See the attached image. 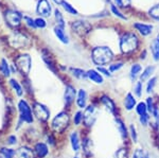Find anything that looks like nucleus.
I'll return each instance as SVG.
<instances>
[{
    "label": "nucleus",
    "mask_w": 159,
    "mask_h": 158,
    "mask_svg": "<svg viewBox=\"0 0 159 158\" xmlns=\"http://www.w3.org/2000/svg\"><path fill=\"white\" fill-rule=\"evenodd\" d=\"M115 121V124H116V127H117V131L118 133H119L120 137H121L122 140H126L129 138V129H127L126 124L124 123V121L122 120L121 118H119V117H116V118L114 119Z\"/></svg>",
    "instance_id": "2eb2a0df"
},
{
    "label": "nucleus",
    "mask_w": 159,
    "mask_h": 158,
    "mask_svg": "<svg viewBox=\"0 0 159 158\" xmlns=\"http://www.w3.org/2000/svg\"><path fill=\"white\" fill-rule=\"evenodd\" d=\"M70 72L74 78L78 80H87V71L81 69V68H70Z\"/></svg>",
    "instance_id": "cd10ccee"
},
{
    "label": "nucleus",
    "mask_w": 159,
    "mask_h": 158,
    "mask_svg": "<svg viewBox=\"0 0 159 158\" xmlns=\"http://www.w3.org/2000/svg\"><path fill=\"white\" fill-rule=\"evenodd\" d=\"M151 115H152V116H151L150 125L152 126L154 129H159V107L156 106Z\"/></svg>",
    "instance_id": "a878e982"
},
{
    "label": "nucleus",
    "mask_w": 159,
    "mask_h": 158,
    "mask_svg": "<svg viewBox=\"0 0 159 158\" xmlns=\"http://www.w3.org/2000/svg\"><path fill=\"white\" fill-rule=\"evenodd\" d=\"M136 105H137V98L134 96V93H126L123 99V108L126 111H132L136 107Z\"/></svg>",
    "instance_id": "dca6fc26"
},
{
    "label": "nucleus",
    "mask_w": 159,
    "mask_h": 158,
    "mask_svg": "<svg viewBox=\"0 0 159 158\" xmlns=\"http://www.w3.org/2000/svg\"><path fill=\"white\" fill-rule=\"evenodd\" d=\"M34 151L28 147H20L18 150H16L15 158H34Z\"/></svg>",
    "instance_id": "aec40b11"
},
{
    "label": "nucleus",
    "mask_w": 159,
    "mask_h": 158,
    "mask_svg": "<svg viewBox=\"0 0 159 158\" xmlns=\"http://www.w3.org/2000/svg\"><path fill=\"white\" fill-rule=\"evenodd\" d=\"M9 43L13 48L16 49H24V48L28 47L30 45V39L27 37V35L22 34V33L16 32L13 34L9 38Z\"/></svg>",
    "instance_id": "6e6552de"
},
{
    "label": "nucleus",
    "mask_w": 159,
    "mask_h": 158,
    "mask_svg": "<svg viewBox=\"0 0 159 158\" xmlns=\"http://www.w3.org/2000/svg\"><path fill=\"white\" fill-rule=\"evenodd\" d=\"M76 93H78V90L72 85L66 86L65 91H64V102L66 106H70L71 104L74 103L76 99Z\"/></svg>",
    "instance_id": "9b49d317"
},
{
    "label": "nucleus",
    "mask_w": 159,
    "mask_h": 158,
    "mask_svg": "<svg viewBox=\"0 0 159 158\" xmlns=\"http://www.w3.org/2000/svg\"><path fill=\"white\" fill-rule=\"evenodd\" d=\"M54 14H55V20H56V22H57V25L64 29V28H65V20H64L63 14H61L60 10H57V9L54 11Z\"/></svg>",
    "instance_id": "e433bc0d"
},
{
    "label": "nucleus",
    "mask_w": 159,
    "mask_h": 158,
    "mask_svg": "<svg viewBox=\"0 0 159 158\" xmlns=\"http://www.w3.org/2000/svg\"><path fill=\"white\" fill-rule=\"evenodd\" d=\"M145 104H147V107H148V114L151 115V114L153 113L154 108L156 107V106H155V102H154L153 97H148L147 100H145Z\"/></svg>",
    "instance_id": "a19ab883"
},
{
    "label": "nucleus",
    "mask_w": 159,
    "mask_h": 158,
    "mask_svg": "<svg viewBox=\"0 0 159 158\" xmlns=\"http://www.w3.org/2000/svg\"><path fill=\"white\" fill-rule=\"evenodd\" d=\"M135 111L138 116H143V115H145V114H148L147 104H145V102H142V101L137 103V105H136V107H135Z\"/></svg>",
    "instance_id": "473e14b6"
},
{
    "label": "nucleus",
    "mask_w": 159,
    "mask_h": 158,
    "mask_svg": "<svg viewBox=\"0 0 159 158\" xmlns=\"http://www.w3.org/2000/svg\"><path fill=\"white\" fill-rule=\"evenodd\" d=\"M115 1L120 7H127L130 6V0H115Z\"/></svg>",
    "instance_id": "8fccbe9b"
},
{
    "label": "nucleus",
    "mask_w": 159,
    "mask_h": 158,
    "mask_svg": "<svg viewBox=\"0 0 159 158\" xmlns=\"http://www.w3.org/2000/svg\"><path fill=\"white\" fill-rule=\"evenodd\" d=\"M145 57H147V51L143 50V52L141 53V56H140V58H141V60H145Z\"/></svg>",
    "instance_id": "864d4df0"
},
{
    "label": "nucleus",
    "mask_w": 159,
    "mask_h": 158,
    "mask_svg": "<svg viewBox=\"0 0 159 158\" xmlns=\"http://www.w3.org/2000/svg\"><path fill=\"white\" fill-rule=\"evenodd\" d=\"M35 20V25H36V28H40V29H45L46 27H47V22H46V20L43 18V17H38V18L34 19Z\"/></svg>",
    "instance_id": "de8ad7c7"
},
{
    "label": "nucleus",
    "mask_w": 159,
    "mask_h": 158,
    "mask_svg": "<svg viewBox=\"0 0 159 158\" xmlns=\"http://www.w3.org/2000/svg\"><path fill=\"white\" fill-rule=\"evenodd\" d=\"M129 137L132 139L133 142H138V133H137V129L134 124H130L129 127Z\"/></svg>",
    "instance_id": "4c0bfd02"
},
{
    "label": "nucleus",
    "mask_w": 159,
    "mask_h": 158,
    "mask_svg": "<svg viewBox=\"0 0 159 158\" xmlns=\"http://www.w3.org/2000/svg\"><path fill=\"white\" fill-rule=\"evenodd\" d=\"M7 144L10 147H13L15 144H17V137L15 135H10L7 138Z\"/></svg>",
    "instance_id": "09e8293b"
},
{
    "label": "nucleus",
    "mask_w": 159,
    "mask_h": 158,
    "mask_svg": "<svg viewBox=\"0 0 159 158\" xmlns=\"http://www.w3.org/2000/svg\"><path fill=\"white\" fill-rule=\"evenodd\" d=\"M69 123H70V116L66 111H63L56 114L54 118L52 119L51 127L56 133H63L69 126Z\"/></svg>",
    "instance_id": "20e7f679"
},
{
    "label": "nucleus",
    "mask_w": 159,
    "mask_h": 158,
    "mask_svg": "<svg viewBox=\"0 0 159 158\" xmlns=\"http://www.w3.org/2000/svg\"><path fill=\"white\" fill-rule=\"evenodd\" d=\"M53 31H54L55 36L57 37V39L60 40L61 43H63V44H65V45L69 44L68 35L66 34L65 30H64L63 28H61V27H58V25H56V27H54V29H53Z\"/></svg>",
    "instance_id": "5701e85b"
},
{
    "label": "nucleus",
    "mask_w": 159,
    "mask_h": 158,
    "mask_svg": "<svg viewBox=\"0 0 159 158\" xmlns=\"http://www.w3.org/2000/svg\"><path fill=\"white\" fill-rule=\"evenodd\" d=\"M33 114L37 120L42 122H47L51 117V111L49 107L40 102H35L33 104Z\"/></svg>",
    "instance_id": "423d86ee"
},
{
    "label": "nucleus",
    "mask_w": 159,
    "mask_h": 158,
    "mask_svg": "<svg viewBox=\"0 0 159 158\" xmlns=\"http://www.w3.org/2000/svg\"><path fill=\"white\" fill-rule=\"evenodd\" d=\"M24 19L25 20L27 25H29L30 28H33V29H35V28H36V25H35V20L34 19H32L31 17H28V16H25Z\"/></svg>",
    "instance_id": "3c124183"
},
{
    "label": "nucleus",
    "mask_w": 159,
    "mask_h": 158,
    "mask_svg": "<svg viewBox=\"0 0 159 158\" xmlns=\"http://www.w3.org/2000/svg\"><path fill=\"white\" fill-rule=\"evenodd\" d=\"M138 120H139V123L141 125L147 127L148 125H150V120H151L150 114H145V115H143V116H139Z\"/></svg>",
    "instance_id": "79ce46f5"
},
{
    "label": "nucleus",
    "mask_w": 159,
    "mask_h": 158,
    "mask_svg": "<svg viewBox=\"0 0 159 158\" xmlns=\"http://www.w3.org/2000/svg\"><path fill=\"white\" fill-rule=\"evenodd\" d=\"M91 60L94 65L102 67L111 63V61L114 60V52L109 47L98 46L91 51Z\"/></svg>",
    "instance_id": "f257e3e1"
},
{
    "label": "nucleus",
    "mask_w": 159,
    "mask_h": 158,
    "mask_svg": "<svg viewBox=\"0 0 159 158\" xmlns=\"http://www.w3.org/2000/svg\"><path fill=\"white\" fill-rule=\"evenodd\" d=\"M133 91H134V96L136 98H141L143 95V83L140 82V81H137L134 85Z\"/></svg>",
    "instance_id": "72a5a7b5"
},
{
    "label": "nucleus",
    "mask_w": 159,
    "mask_h": 158,
    "mask_svg": "<svg viewBox=\"0 0 159 158\" xmlns=\"http://www.w3.org/2000/svg\"><path fill=\"white\" fill-rule=\"evenodd\" d=\"M15 66L22 75H28L32 67V58L29 54H21L15 60Z\"/></svg>",
    "instance_id": "0eeeda50"
},
{
    "label": "nucleus",
    "mask_w": 159,
    "mask_h": 158,
    "mask_svg": "<svg viewBox=\"0 0 159 158\" xmlns=\"http://www.w3.org/2000/svg\"><path fill=\"white\" fill-rule=\"evenodd\" d=\"M33 151H34V155L36 158H46L49 155V146L46 142L38 141L35 143Z\"/></svg>",
    "instance_id": "ddd939ff"
},
{
    "label": "nucleus",
    "mask_w": 159,
    "mask_h": 158,
    "mask_svg": "<svg viewBox=\"0 0 159 158\" xmlns=\"http://www.w3.org/2000/svg\"><path fill=\"white\" fill-rule=\"evenodd\" d=\"M123 67V63L122 62H117V63H114V64H110L108 69L111 73L116 72V71H119L121 68Z\"/></svg>",
    "instance_id": "c03bdc74"
},
{
    "label": "nucleus",
    "mask_w": 159,
    "mask_h": 158,
    "mask_svg": "<svg viewBox=\"0 0 159 158\" xmlns=\"http://www.w3.org/2000/svg\"><path fill=\"white\" fill-rule=\"evenodd\" d=\"M157 81L158 78L157 76H152L150 80L147 82V86H145V91H147L148 95H151V93H154V89H155L156 85H157Z\"/></svg>",
    "instance_id": "c756f323"
},
{
    "label": "nucleus",
    "mask_w": 159,
    "mask_h": 158,
    "mask_svg": "<svg viewBox=\"0 0 159 158\" xmlns=\"http://www.w3.org/2000/svg\"><path fill=\"white\" fill-rule=\"evenodd\" d=\"M148 14H150V16L153 17L154 19L159 20V3L154 6L153 7H151L150 11H148Z\"/></svg>",
    "instance_id": "ea45409f"
},
{
    "label": "nucleus",
    "mask_w": 159,
    "mask_h": 158,
    "mask_svg": "<svg viewBox=\"0 0 159 158\" xmlns=\"http://www.w3.org/2000/svg\"><path fill=\"white\" fill-rule=\"evenodd\" d=\"M97 70H98L102 75L107 76V78H111V75H112V73L110 72L108 68H106L105 66H102V67H98V68H97Z\"/></svg>",
    "instance_id": "49530a36"
},
{
    "label": "nucleus",
    "mask_w": 159,
    "mask_h": 158,
    "mask_svg": "<svg viewBox=\"0 0 159 158\" xmlns=\"http://www.w3.org/2000/svg\"><path fill=\"white\" fill-rule=\"evenodd\" d=\"M15 154H16V151L12 147H0V155L3 158H15Z\"/></svg>",
    "instance_id": "7c9ffc66"
},
{
    "label": "nucleus",
    "mask_w": 159,
    "mask_h": 158,
    "mask_svg": "<svg viewBox=\"0 0 159 158\" xmlns=\"http://www.w3.org/2000/svg\"><path fill=\"white\" fill-rule=\"evenodd\" d=\"M0 158H3V157H2V156H1V155H0Z\"/></svg>",
    "instance_id": "bf43d9fd"
},
{
    "label": "nucleus",
    "mask_w": 159,
    "mask_h": 158,
    "mask_svg": "<svg viewBox=\"0 0 159 158\" xmlns=\"http://www.w3.org/2000/svg\"><path fill=\"white\" fill-rule=\"evenodd\" d=\"M51 6L48 0H38L37 7H36V12L37 14L40 15V17H49L51 15Z\"/></svg>",
    "instance_id": "4468645a"
},
{
    "label": "nucleus",
    "mask_w": 159,
    "mask_h": 158,
    "mask_svg": "<svg viewBox=\"0 0 159 158\" xmlns=\"http://www.w3.org/2000/svg\"><path fill=\"white\" fill-rule=\"evenodd\" d=\"M69 140H70V146L72 147V151L78 153L80 152L82 147V142H81V138H80L79 132L73 131L71 132L70 136H69Z\"/></svg>",
    "instance_id": "6ab92c4d"
},
{
    "label": "nucleus",
    "mask_w": 159,
    "mask_h": 158,
    "mask_svg": "<svg viewBox=\"0 0 159 158\" xmlns=\"http://www.w3.org/2000/svg\"><path fill=\"white\" fill-rule=\"evenodd\" d=\"M145 154L147 153L144 152V150L141 149V147H137V149L134 150L132 155V158H145Z\"/></svg>",
    "instance_id": "37998d69"
},
{
    "label": "nucleus",
    "mask_w": 159,
    "mask_h": 158,
    "mask_svg": "<svg viewBox=\"0 0 159 158\" xmlns=\"http://www.w3.org/2000/svg\"><path fill=\"white\" fill-rule=\"evenodd\" d=\"M0 71H1V73L3 74L4 76H7V78H9L10 74H11V65H9V63H7V61L6 58H2L1 61H0Z\"/></svg>",
    "instance_id": "c85d7f7f"
},
{
    "label": "nucleus",
    "mask_w": 159,
    "mask_h": 158,
    "mask_svg": "<svg viewBox=\"0 0 159 158\" xmlns=\"http://www.w3.org/2000/svg\"><path fill=\"white\" fill-rule=\"evenodd\" d=\"M61 6H63V7H64V10H65L66 12L67 13H69V14H71V15H78V11H76L74 7L71 6L69 2H67V1H64L63 3H61Z\"/></svg>",
    "instance_id": "58836bf2"
},
{
    "label": "nucleus",
    "mask_w": 159,
    "mask_h": 158,
    "mask_svg": "<svg viewBox=\"0 0 159 158\" xmlns=\"http://www.w3.org/2000/svg\"><path fill=\"white\" fill-rule=\"evenodd\" d=\"M22 15L20 14V12L16 11V10H7L4 13V18L6 21L7 22V25L12 28H17L21 22L22 19Z\"/></svg>",
    "instance_id": "1a4fd4ad"
},
{
    "label": "nucleus",
    "mask_w": 159,
    "mask_h": 158,
    "mask_svg": "<svg viewBox=\"0 0 159 158\" xmlns=\"http://www.w3.org/2000/svg\"><path fill=\"white\" fill-rule=\"evenodd\" d=\"M71 28H72L73 32H75L80 36H85L91 30V25L88 22L84 21V20H76V21H74L72 25H71Z\"/></svg>",
    "instance_id": "9d476101"
},
{
    "label": "nucleus",
    "mask_w": 159,
    "mask_h": 158,
    "mask_svg": "<svg viewBox=\"0 0 159 158\" xmlns=\"http://www.w3.org/2000/svg\"><path fill=\"white\" fill-rule=\"evenodd\" d=\"M155 69H156V67L154 65H150V66H148L147 68H144V69L142 70V73H140V75H139L140 82H142V83L148 82L153 76L154 72H155Z\"/></svg>",
    "instance_id": "4be33fe9"
},
{
    "label": "nucleus",
    "mask_w": 159,
    "mask_h": 158,
    "mask_svg": "<svg viewBox=\"0 0 159 158\" xmlns=\"http://www.w3.org/2000/svg\"><path fill=\"white\" fill-rule=\"evenodd\" d=\"M99 108L97 107L93 104L90 105H87V107L84 109L83 111V116H84V124L87 127H92L96 124L97 120H98L99 117Z\"/></svg>",
    "instance_id": "39448f33"
},
{
    "label": "nucleus",
    "mask_w": 159,
    "mask_h": 158,
    "mask_svg": "<svg viewBox=\"0 0 159 158\" xmlns=\"http://www.w3.org/2000/svg\"><path fill=\"white\" fill-rule=\"evenodd\" d=\"M142 72V66L140 64H133L130 66V70H129V78L133 82H137V79L139 78L140 73Z\"/></svg>",
    "instance_id": "393cba45"
},
{
    "label": "nucleus",
    "mask_w": 159,
    "mask_h": 158,
    "mask_svg": "<svg viewBox=\"0 0 159 158\" xmlns=\"http://www.w3.org/2000/svg\"><path fill=\"white\" fill-rule=\"evenodd\" d=\"M110 9H111V12L114 13V14L116 15L117 17H119V18H121V19H123V20H126V19H127L126 17H125V15H123L122 13L119 11V9L117 7V6H115V4H111Z\"/></svg>",
    "instance_id": "a18cd8bd"
},
{
    "label": "nucleus",
    "mask_w": 159,
    "mask_h": 158,
    "mask_svg": "<svg viewBox=\"0 0 159 158\" xmlns=\"http://www.w3.org/2000/svg\"><path fill=\"white\" fill-rule=\"evenodd\" d=\"M64 1H65V0H53V2L56 3V4H61Z\"/></svg>",
    "instance_id": "5fc2aeb1"
},
{
    "label": "nucleus",
    "mask_w": 159,
    "mask_h": 158,
    "mask_svg": "<svg viewBox=\"0 0 159 158\" xmlns=\"http://www.w3.org/2000/svg\"><path fill=\"white\" fill-rule=\"evenodd\" d=\"M139 39L135 33H125L120 39V50L124 54H129L137 50Z\"/></svg>",
    "instance_id": "f03ea898"
},
{
    "label": "nucleus",
    "mask_w": 159,
    "mask_h": 158,
    "mask_svg": "<svg viewBox=\"0 0 159 158\" xmlns=\"http://www.w3.org/2000/svg\"><path fill=\"white\" fill-rule=\"evenodd\" d=\"M47 143L49 144V146H54L55 144V138H54V136L53 135H48V137H47Z\"/></svg>",
    "instance_id": "603ef678"
},
{
    "label": "nucleus",
    "mask_w": 159,
    "mask_h": 158,
    "mask_svg": "<svg viewBox=\"0 0 159 158\" xmlns=\"http://www.w3.org/2000/svg\"><path fill=\"white\" fill-rule=\"evenodd\" d=\"M75 104L79 109H85L88 105V93H87L86 89L80 88L76 93Z\"/></svg>",
    "instance_id": "f8f14e48"
},
{
    "label": "nucleus",
    "mask_w": 159,
    "mask_h": 158,
    "mask_svg": "<svg viewBox=\"0 0 159 158\" xmlns=\"http://www.w3.org/2000/svg\"><path fill=\"white\" fill-rule=\"evenodd\" d=\"M105 2H110V0H104Z\"/></svg>",
    "instance_id": "13d9d810"
},
{
    "label": "nucleus",
    "mask_w": 159,
    "mask_h": 158,
    "mask_svg": "<svg viewBox=\"0 0 159 158\" xmlns=\"http://www.w3.org/2000/svg\"><path fill=\"white\" fill-rule=\"evenodd\" d=\"M19 111V119L18 122L20 123H27V124H32L34 122V114H33V109L30 106V104L27 101L21 99L19 100L18 104H17Z\"/></svg>",
    "instance_id": "7ed1b4c3"
},
{
    "label": "nucleus",
    "mask_w": 159,
    "mask_h": 158,
    "mask_svg": "<svg viewBox=\"0 0 159 158\" xmlns=\"http://www.w3.org/2000/svg\"><path fill=\"white\" fill-rule=\"evenodd\" d=\"M84 120V116H83V111H81V109H79V111H76L75 113H74L73 117H72V121H73V124L75 126H79L82 124V122Z\"/></svg>",
    "instance_id": "f704fd0d"
},
{
    "label": "nucleus",
    "mask_w": 159,
    "mask_h": 158,
    "mask_svg": "<svg viewBox=\"0 0 159 158\" xmlns=\"http://www.w3.org/2000/svg\"><path fill=\"white\" fill-rule=\"evenodd\" d=\"M10 85H11V87L13 90L15 91V93H16L18 97H22L24 96V88H22L21 84H20L18 81L15 80V79H11L10 80Z\"/></svg>",
    "instance_id": "bb28decb"
},
{
    "label": "nucleus",
    "mask_w": 159,
    "mask_h": 158,
    "mask_svg": "<svg viewBox=\"0 0 159 158\" xmlns=\"http://www.w3.org/2000/svg\"><path fill=\"white\" fill-rule=\"evenodd\" d=\"M82 149L83 152L86 156H91L93 154V143H92V140L90 138H85L82 142Z\"/></svg>",
    "instance_id": "b1692460"
},
{
    "label": "nucleus",
    "mask_w": 159,
    "mask_h": 158,
    "mask_svg": "<svg viewBox=\"0 0 159 158\" xmlns=\"http://www.w3.org/2000/svg\"><path fill=\"white\" fill-rule=\"evenodd\" d=\"M87 79L97 85H102L104 83V78L97 69L87 70Z\"/></svg>",
    "instance_id": "f3484780"
},
{
    "label": "nucleus",
    "mask_w": 159,
    "mask_h": 158,
    "mask_svg": "<svg viewBox=\"0 0 159 158\" xmlns=\"http://www.w3.org/2000/svg\"><path fill=\"white\" fill-rule=\"evenodd\" d=\"M134 28L143 36H148L153 31V25L148 24H142V22H136L134 24Z\"/></svg>",
    "instance_id": "412c9836"
},
{
    "label": "nucleus",
    "mask_w": 159,
    "mask_h": 158,
    "mask_svg": "<svg viewBox=\"0 0 159 158\" xmlns=\"http://www.w3.org/2000/svg\"><path fill=\"white\" fill-rule=\"evenodd\" d=\"M114 158H129V151L126 147H122L115 152Z\"/></svg>",
    "instance_id": "c9c22d12"
},
{
    "label": "nucleus",
    "mask_w": 159,
    "mask_h": 158,
    "mask_svg": "<svg viewBox=\"0 0 159 158\" xmlns=\"http://www.w3.org/2000/svg\"><path fill=\"white\" fill-rule=\"evenodd\" d=\"M101 103L111 115L116 114V111H117L116 103H115V101L112 100L110 97H108L107 95H103L101 97Z\"/></svg>",
    "instance_id": "a211bd4d"
},
{
    "label": "nucleus",
    "mask_w": 159,
    "mask_h": 158,
    "mask_svg": "<svg viewBox=\"0 0 159 158\" xmlns=\"http://www.w3.org/2000/svg\"><path fill=\"white\" fill-rule=\"evenodd\" d=\"M151 52H152V56L154 58L155 62H159V44L157 43V40L154 39L152 43H151Z\"/></svg>",
    "instance_id": "2f4dec72"
},
{
    "label": "nucleus",
    "mask_w": 159,
    "mask_h": 158,
    "mask_svg": "<svg viewBox=\"0 0 159 158\" xmlns=\"http://www.w3.org/2000/svg\"><path fill=\"white\" fill-rule=\"evenodd\" d=\"M72 158H81V157H80V156H78V155H75V156H73Z\"/></svg>",
    "instance_id": "4d7b16f0"
},
{
    "label": "nucleus",
    "mask_w": 159,
    "mask_h": 158,
    "mask_svg": "<svg viewBox=\"0 0 159 158\" xmlns=\"http://www.w3.org/2000/svg\"><path fill=\"white\" fill-rule=\"evenodd\" d=\"M155 39L157 40V43H158V44H159V33H158V34H157V36H156V38H155Z\"/></svg>",
    "instance_id": "6e6d98bb"
}]
</instances>
